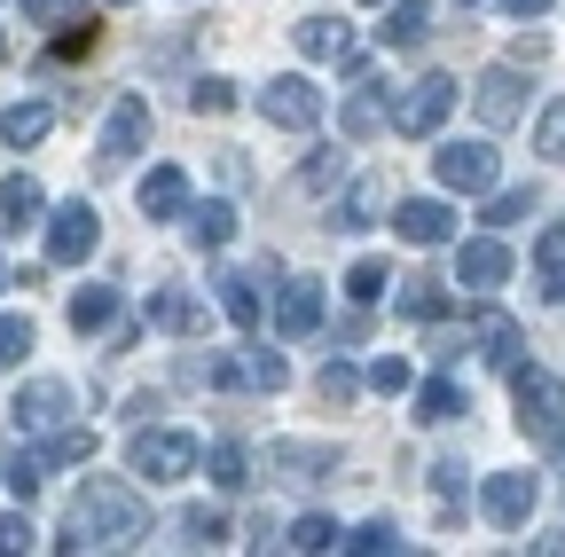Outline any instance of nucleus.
Segmentation results:
<instances>
[{
  "mask_svg": "<svg viewBox=\"0 0 565 557\" xmlns=\"http://www.w3.org/2000/svg\"><path fill=\"white\" fill-rule=\"evenodd\" d=\"M550 299H557V307H565V275H550Z\"/></svg>",
  "mask_w": 565,
  "mask_h": 557,
  "instance_id": "nucleus-51",
  "label": "nucleus"
},
{
  "mask_svg": "<svg viewBox=\"0 0 565 557\" xmlns=\"http://www.w3.org/2000/svg\"><path fill=\"white\" fill-rule=\"evenodd\" d=\"M291 549H307V557H322V549H338L345 534H338V518H322V511H307V518H291V534H282Z\"/></svg>",
  "mask_w": 565,
  "mask_h": 557,
  "instance_id": "nucleus-30",
  "label": "nucleus"
},
{
  "mask_svg": "<svg viewBox=\"0 0 565 557\" xmlns=\"http://www.w3.org/2000/svg\"><path fill=\"white\" fill-rule=\"evenodd\" d=\"M456 416H471V393H463L456 377L416 385V425H456Z\"/></svg>",
  "mask_w": 565,
  "mask_h": 557,
  "instance_id": "nucleus-23",
  "label": "nucleus"
},
{
  "mask_svg": "<svg viewBox=\"0 0 565 557\" xmlns=\"http://www.w3.org/2000/svg\"><path fill=\"white\" fill-rule=\"evenodd\" d=\"M95 244H103V213H95L87 196H71V204L47 213V267H79Z\"/></svg>",
  "mask_w": 565,
  "mask_h": 557,
  "instance_id": "nucleus-5",
  "label": "nucleus"
},
{
  "mask_svg": "<svg viewBox=\"0 0 565 557\" xmlns=\"http://www.w3.org/2000/svg\"><path fill=\"white\" fill-rule=\"evenodd\" d=\"M424 32H433L424 0H385V47H424Z\"/></svg>",
  "mask_w": 565,
  "mask_h": 557,
  "instance_id": "nucleus-25",
  "label": "nucleus"
},
{
  "mask_svg": "<svg viewBox=\"0 0 565 557\" xmlns=\"http://www.w3.org/2000/svg\"><path fill=\"white\" fill-rule=\"evenodd\" d=\"M95 17H79V24H55V63H79V55H95Z\"/></svg>",
  "mask_w": 565,
  "mask_h": 557,
  "instance_id": "nucleus-41",
  "label": "nucleus"
},
{
  "mask_svg": "<svg viewBox=\"0 0 565 557\" xmlns=\"http://www.w3.org/2000/svg\"><path fill=\"white\" fill-rule=\"evenodd\" d=\"M24 17L55 32V24H79V17H87V0H24Z\"/></svg>",
  "mask_w": 565,
  "mask_h": 557,
  "instance_id": "nucleus-45",
  "label": "nucleus"
},
{
  "mask_svg": "<svg viewBox=\"0 0 565 557\" xmlns=\"http://www.w3.org/2000/svg\"><path fill=\"white\" fill-rule=\"evenodd\" d=\"M32 354V314H0V369H24Z\"/></svg>",
  "mask_w": 565,
  "mask_h": 557,
  "instance_id": "nucleus-39",
  "label": "nucleus"
},
{
  "mask_svg": "<svg viewBox=\"0 0 565 557\" xmlns=\"http://www.w3.org/2000/svg\"><path fill=\"white\" fill-rule=\"evenodd\" d=\"M150 322L173 330V338H196V330H204V307H196L189 291H150Z\"/></svg>",
  "mask_w": 565,
  "mask_h": 557,
  "instance_id": "nucleus-26",
  "label": "nucleus"
},
{
  "mask_svg": "<svg viewBox=\"0 0 565 557\" xmlns=\"http://www.w3.org/2000/svg\"><path fill=\"white\" fill-rule=\"evenodd\" d=\"M291 40H299V55H307V63H338V72H362V47H353L345 17H307Z\"/></svg>",
  "mask_w": 565,
  "mask_h": 557,
  "instance_id": "nucleus-13",
  "label": "nucleus"
},
{
  "mask_svg": "<svg viewBox=\"0 0 565 557\" xmlns=\"http://www.w3.org/2000/svg\"><path fill=\"white\" fill-rule=\"evenodd\" d=\"M17 549H32V518L24 511H0V557H17Z\"/></svg>",
  "mask_w": 565,
  "mask_h": 557,
  "instance_id": "nucleus-48",
  "label": "nucleus"
},
{
  "mask_svg": "<svg viewBox=\"0 0 565 557\" xmlns=\"http://www.w3.org/2000/svg\"><path fill=\"white\" fill-rule=\"evenodd\" d=\"M204 456H196V440L189 432H173V425H141L134 440H126V471L134 479H150V486H166V479H189Z\"/></svg>",
  "mask_w": 565,
  "mask_h": 557,
  "instance_id": "nucleus-3",
  "label": "nucleus"
},
{
  "mask_svg": "<svg viewBox=\"0 0 565 557\" xmlns=\"http://www.w3.org/2000/svg\"><path fill=\"white\" fill-rule=\"evenodd\" d=\"M503 9H511L519 24H534V17H550V9H557V0H503Z\"/></svg>",
  "mask_w": 565,
  "mask_h": 557,
  "instance_id": "nucleus-50",
  "label": "nucleus"
},
{
  "mask_svg": "<svg viewBox=\"0 0 565 557\" xmlns=\"http://www.w3.org/2000/svg\"><path fill=\"white\" fill-rule=\"evenodd\" d=\"M494 158L487 142H440L433 150V173H440V189H463V196H494Z\"/></svg>",
  "mask_w": 565,
  "mask_h": 557,
  "instance_id": "nucleus-8",
  "label": "nucleus"
},
{
  "mask_svg": "<svg viewBox=\"0 0 565 557\" xmlns=\"http://www.w3.org/2000/svg\"><path fill=\"white\" fill-rule=\"evenodd\" d=\"M338 549H353V557H393V549H401V526H393V518H370V526H353Z\"/></svg>",
  "mask_w": 565,
  "mask_h": 557,
  "instance_id": "nucleus-32",
  "label": "nucleus"
},
{
  "mask_svg": "<svg viewBox=\"0 0 565 557\" xmlns=\"http://www.w3.org/2000/svg\"><path fill=\"white\" fill-rule=\"evenodd\" d=\"M471 345H479V354H487V369H526V330L511 322V314H494V307H479L471 314Z\"/></svg>",
  "mask_w": 565,
  "mask_h": 557,
  "instance_id": "nucleus-11",
  "label": "nucleus"
},
{
  "mask_svg": "<svg viewBox=\"0 0 565 557\" xmlns=\"http://www.w3.org/2000/svg\"><path fill=\"white\" fill-rule=\"evenodd\" d=\"M534 150H542L550 165H565V95L542 103V118H534Z\"/></svg>",
  "mask_w": 565,
  "mask_h": 557,
  "instance_id": "nucleus-36",
  "label": "nucleus"
},
{
  "mask_svg": "<svg viewBox=\"0 0 565 557\" xmlns=\"http://www.w3.org/2000/svg\"><path fill=\"white\" fill-rule=\"evenodd\" d=\"M63 322L79 330V338H103V330L118 322V291H110V283H79V291L63 299Z\"/></svg>",
  "mask_w": 565,
  "mask_h": 557,
  "instance_id": "nucleus-18",
  "label": "nucleus"
},
{
  "mask_svg": "<svg viewBox=\"0 0 565 557\" xmlns=\"http://www.w3.org/2000/svg\"><path fill=\"white\" fill-rule=\"evenodd\" d=\"M345 299H353V307H377V299H385V259H353Z\"/></svg>",
  "mask_w": 565,
  "mask_h": 557,
  "instance_id": "nucleus-38",
  "label": "nucleus"
},
{
  "mask_svg": "<svg viewBox=\"0 0 565 557\" xmlns=\"http://www.w3.org/2000/svg\"><path fill=\"white\" fill-rule=\"evenodd\" d=\"M47 133H55V103H40V95L0 110V142H9V150H32V142H47Z\"/></svg>",
  "mask_w": 565,
  "mask_h": 557,
  "instance_id": "nucleus-19",
  "label": "nucleus"
},
{
  "mask_svg": "<svg viewBox=\"0 0 565 557\" xmlns=\"http://www.w3.org/2000/svg\"><path fill=\"white\" fill-rule=\"evenodd\" d=\"M9 416H17V432H55V425H71V385L63 377H24Z\"/></svg>",
  "mask_w": 565,
  "mask_h": 557,
  "instance_id": "nucleus-9",
  "label": "nucleus"
},
{
  "mask_svg": "<svg viewBox=\"0 0 565 557\" xmlns=\"http://www.w3.org/2000/svg\"><path fill=\"white\" fill-rule=\"evenodd\" d=\"M204 471H212V486H221V495L252 486V463H244V448H236V440H212V448H204Z\"/></svg>",
  "mask_w": 565,
  "mask_h": 557,
  "instance_id": "nucleus-28",
  "label": "nucleus"
},
{
  "mask_svg": "<svg viewBox=\"0 0 565 557\" xmlns=\"http://www.w3.org/2000/svg\"><path fill=\"white\" fill-rule=\"evenodd\" d=\"M141 150H150V103L118 95L110 118H103V165H126V158H141Z\"/></svg>",
  "mask_w": 565,
  "mask_h": 557,
  "instance_id": "nucleus-12",
  "label": "nucleus"
},
{
  "mask_svg": "<svg viewBox=\"0 0 565 557\" xmlns=\"http://www.w3.org/2000/svg\"><path fill=\"white\" fill-rule=\"evenodd\" d=\"M322 330V283L315 275H291L275 291V338H315Z\"/></svg>",
  "mask_w": 565,
  "mask_h": 557,
  "instance_id": "nucleus-14",
  "label": "nucleus"
},
{
  "mask_svg": "<svg viewBox=\"0 0 565 557\" xmlns=\"http://www.w3.org/2000/svg\"><path fill=\"white\" fill-rule=\"evenodd\" d=\"M40 479H47V456H40V448H24V456L9 463V486H17V503H32V495H40Z\"/></svg>",
  "mask_w": 565,
  "mask_h": 557,
  "instance_id": "nucleus-43",
  "label": "nucleus"
},
{
  "mask_svg": "<svg viewBox=\"0 0 565 557\" xmlns=\"http://www.w3.org/2000/svg\"><path fill=\"white\" fill-rule=\"evenodd\" d=\"M377 103H385L377 87H353V95H345V110H338V126H345V133H377V126H385V110H377Z\"/></svg>",
  "mask_w": 565,
  "mask_h": 557,
  "instance_id": "nucleus-34",
  "label": "nucleus"
},
{
  "mask_svg": "<svg viewBox=\"0 0 565 557\" xmlns=\"http://www.w3.org/2000/svg\"><path fill=\"white\" fill-rule=\"evenodd\" d=\"M189 110H204V118L236 110V79H221V72H212V79H196V87H189Z\"/></svg>",
  "mask_w": 565,
  "mask_h": 557,
  "instance_id": "nucleus-40",
  "label": "nucleus"
},
{
  "mask_svg": "<svg viewBox=\"0 0 565 557\" xmlns=\"http://www.w3.org/2000/svg\"><path fill=\"white\" fill-rule=\"evenodd\" d=\"M181 534H189L196 549H221V542H228V518L212 511V503H189V511H181Z\"/></svg>",
  "mask_w": 565,
  "mask_h": 557,
  "instance_id": "nucleus-35",
  "label": "nucleus"
},
{
  "mask_svg": "<svg viewBox=\"0 0 565 557\" xmlns=\"http://www.w3.org/2000/svg\"><path fill=\"white\" fill-rule=\"evenodd\" d=\"M401 314H408V322H440V314H448V291H440V283H408V291H401Z\"/></svg>",
  "mask_w": 565,
  "mask_h": 557,
  "instance_id": "nucleus-42",
  "label": "nucleus"
},
{
  "mask_svg": "<svg viewBox=\"0 0 565 557\" xmlns=\"http://www.w3.org/2000/svg\"><path fill=\"white\" fill-rule=\"evenodd\" d=\"M189 244H196V251H221V244H236V204H228V196H204V204H189Z\"/></svg>",
  "mask_w": 565,
  "mask_h": 557,
  "instance_id": "nucleus-21",
  "label": "nucleus"
},
{
  "mask_svg": "<svg viewBox=\"0 0 565 557\" xmlns=\"http://www.w3.org/2000/svg\"><path fill=\"white\" fill-rule=\"evenodd\" d=\"M141 526H150V511H141V495L126 479H87L79 503L63 511V542L55 549H110V542H134Z\"/></svg>",
  "mask_w": 565,
  "mask_h": 557,
  "instance_id": "nucleus-1",
  "label": "nucleus"
},
{
  "mask_svg": "<svg viewBox=\"0 0 565 557\" xmlns=\"http://www.w3.org/2000/svg\"><path fill=\"white\" fill-rule=\"evenodd\" d=\"M471 110H479L487 126H519V118H526V79H519V63H494V72H479Z\"/></svg>",
  "mask_w": 565,
  "mask_h": 557,
  "instance_id": "nucleus-10",
  "label": "nucleus"
},
{
  "mask_svg": "<svg viewBox=\"0 0 565 557\" xmlns=\"http://www.w3.org/2000/svg\"><path fill=\"white\" fill-rule=\"evenodd\" d=\"M110 9H126V0H110Z\"/></svg>",
  "mask_w": 565,
  "mask_h": 557,
  "instance_id": "nucleus-54",
  "label": "nucleus"
},
{
  "mask_svg": "<svg viewBox=\"0 0 565 557\" xmlns=\"http://www.w3.org/2000/svg\"><path fill=\"white\" fill-rule=\"evenodd\" d=\"M511 400H519V425L550 448V456H565V377H550V369H511Z\"/></svg>",
  "mask_w": 565,
  "mask_h": 557,
  "instance_id": "nucleus-2",
  "label": "nucleus"
},
{
  "mask_svg": "<svg viewBox=\"0 0 565 557\" xmlns=\"http://www.w3.org/2000/svg\"><path fill=\"white\" fill-rule=\"evenodd\" d=\"M503 275H511V244H503V236H471V244L456 251V283H463V291H494Z\"/></svg>",
  "mask_w": 565,
  "mask_h": 557,
  "instance_id": "nucleus-17",
  "label": "nucleus"
},
{
  "mask_svg": "<svg viewBox=\"0 0 565 557\" xmlns=\"http://www.w3.org/2000/svg\"><path fill=\"white\" fill-rule=\"evenodd\" d=\"M0 55H9V40H0Z\"/></svg>",
  "mask_w": 565,
  "mask_h": 557,
  "instance_id": "nucleus-53",
  "label": "nucleus"
},
{
  "mask_svg": "<svg viewBox=\"0 0 565 557\" xmlns=\"http://www.w3.org/2000/svg\"><path fill=\"white\" fill-rule=\"evenodd\" d=\"M338 181H345V158H338V150H307V165H299V189H307V196H330Z\"/></svg>",
  "mask_w": 565,
  "mask_h": 557,
  "instance_id": "nucleus-33",
  "label": "nucleus"
},
{
  "mask_svg": "<svg viewBox=\"0 0 565 557\" xmlns=\"http://www.w3.org/2000/svg\"><path fill=\"white\" fill-rule=\"evenodd\" d=\"M433 495H440V503L463 495V463H433Z\"/></svg>",
  "mask_w": 565,
  "mask_h": 557,
  "instance_id": "nucleus-49",
  "label": "nucleus"
},
{
  "mask_svg": "<svg viewBox=\"0 0 565 557\" xmlns=\"http://www.w3.org/2000/svg\"><path fill=\"white\" fill-rule=\"evenodd\" d=\"M377 9H385V0H377Z\"/></svg>",
  "mask_w": 565,
  "mask_h": 557,
  "instance_id": "nucleus-55",
  "label": "nucleus"
},
{
  "mask_svg": "<svg viewBox=\"0 0 565 557\" xmlns=\"http://www.w3.org/2000/svg\"><path fill=\"white\" fill-rule=\"evenodd\" d=\"M212 291H221V314H228L236 330H259V322H267V307H259V275H221Z\"/></svg>",
  "mask_w": 565,
  "mask_h": 557,
  "instance_id": "nucleus-24",
  "label": "nucleus"
},
{
  "mask_svg": "<svg viewBox=\"0 0 565 557\" xmlns=\"http://www.w3.org/2000/svg\"><path fill=\"white\" fill-rule=\"evenodd\" d=\"M259 118L282 126V133H315V126H322V95H315V79H299V72L267 79V87H259Z\"/></svg>",
  "mask_w": 565,
  "mask_h": 557,
  "instance_id": "nucleus-6",
  "label": "nucleus"
},
{
  "mask_svg": "<svg viewBox=\"0 0 565 557\" xmlns=\"http://www.w3.org/2000/svg\"><path fill=\"white\" fill-rule=\"evenodd\" d=\"M40 456H47V463H87V456H95V432L55 425V432H40Z\"/></svg>",
  "mask_w": 565,
  "mask_h": 557,
  "instance_id": "nucleus-31",
  "label": "nucleus"
},
{
  "mask_svg": "<svg viewBox=\"0 0 565 557\" xmlns=\"http://www.w3.org/2000/svg\"><path fill=\"white\" fill-rule=\"evenodd\" d=\"M448 110H456V79H448V72H424V79L393 103V126L408 133V142H433V133L448 126Z\"/></svg>",
  "mask_w": 565,
  "mask_h": 557,
  "instance_id": "nucleus-4",
  "label": "nucleus"
},
{
  "mask_svg": "<svg viewBox=\"0 0 565 557\" xmlns=\"http://www.w3.org/2000/svg\"><path fill=\"white\" fill-rule=\"evenodd\" d=\"M393 228H401V244H416V251H433V244H448L456 236V213L440 196H401V213H393Z\"/></svg>",
  "mask_w": 565,
  "mask_h": 557,
  "instance_id": "nucleus-15",
  "label": "nucleus"
},
{
  "mask_svg": "<svg viewBox=\"0 0 565 557\" xmlns=\"http://www.w3.org/2000/svg\"><path fill=\"white\" fill-rule=\"evenodd\" d=\"M456 9H479V0H456Z\"/></svg>",
  "mask_w": 565,
  "mask_h": 557,
  "instance_id": "nucleus-52",
  "label": "nucleus"
},
{
  "mask_svg": "<svg viewBox=\"0 0 565 557\" xmlns=\"http://www.w3.org/2000/svg\"><path fill=\"white\" fill-rule=\"evenodd\" d=\"M275 479H330L338 471V448H322V440H275Z\"/></svg>",
  "mask_w": 565,
  "mask_h": 557,
  "instance_id": "nucleus-20",
  "label": "nucleus"
},
{
  "mask_svg": "<svg viewBox=\"0 0 565 557\" xmlns=\"http://www.w3.org/2000/svg\"><path fill=\"white\" fill-rule=\"evenodd\" d=\"M534 267L542 275H565V228H542L534 236Z\"/></svg>",
  "mask_w": 565,
  "mask_h": 557,
  "instance_id": "nucleus-47",
  "label": "nucleus"
},
{
  "mask_svg": "<svg viewBox=\"0 0 565 557\" xmlns=\"http://www.w3.org/2000/svg\"><path fill=\"white\" fill-rule=\"evenodd\" d=\"M377 204H385L377 181H345L338 204H330V221H338V228H370V221H377Z\"/></svg>",
  "mask_w": 565,
  "mask_h": 557,
  "instance_id": "nucleus-27",
  "label": "nucleus"
},
{
  "mask_svg": "<svg viewBox=\"0 0 565 557\" xmlns=\"http://www.w3.org/2000/svg\"><path fill=\"white\" fill-rule=\"evenodd\" d=\"M244 385L252 393H282V385H291V362L267 354V345H244Z\"/></svg>",
  "mask_w": 565,
  "mask_h": 557,
  "instance_id": "nucleus-29",
  "label": "nucleus"
},
{
  "mask_svg": "<svg viewBox=\"0 0 565 557\" xmlns=\"http://www.w3.org/2000/svg\"><path fill=\"white\" fill-rule=\"evenodd\" d=\"M534 213V189H494L487 196V228H519Z\"/></svg>",
  "mask_w": 565,
  "mask_h": 557,
  "instance_id": "nucleus-37",
  "label": "nucleus"
},
{
  "mask_svg": "<svg viewBox=\"0 0 565 557\" xmlns=\"http://www.w3.org/2000/svg\"><path fill=\"white\" fill-rule=\"evenodd\" d=\"M134 204H141V221H189V173L181 165H150L141 189H134Z\"/></svg>",
  "mask_w": 565,
  "mask_h": 557,
  "instance_id": "nucleus-16",
  "label": "nucleus"
},
{
  "mask_svg": "<svg viewBox=\"0 0 565 557\" xmlns=\"http://www.w3.org/2000/svg\"><path fill=\"white\" fill-rule=\"evenodd\" d=\"M408 385H416V369H408L401 354H377V362H370V393H408Z\"/></svg>",
  "mask_w": 565,
  "mask_h": 557,
  "instance_id": "nucleus-44",
  "label": "nucleus"
},
{
  "mask_svg": "<svg viewBox=\"0 0 565 557\" xmlns=\"http://www.w3.org/2000/svg\"><path fill=\"white\" fill-rule=\"evenodd\" d=\"M40 221H47L40 181L32 173H9V181H0V228H40Z\"/></svg>",
  "mask_w": 565,
  "mask_h": 557,
  "instance_id": "nucleus-22",
  "label": "nucleus"
},
{
  "mask_svg": "<svg viewBox=\"0 0 565 557\" xmlns=\"http://www.w3.org/2000/svg\"><path fill=\"white\" fill-rule=\"evenodd\" d=\"M534 503H542V479H534V471H494V479L479 486L487 526H503V534H519V526L534 518Z\"/></svg>",
  "mask_w": 565,
  "mask_h": 557,
  "instance_id": "nucleus-7",
  "label": "nucleus"
},
{
  "mask_svg": "<svg viewBox=\"0 0 565 557\" xmlns=\"http://www.w3.org/2000/svg\"><path fill=\"white\" fill-rule=\"evenodd\" d=\"M362 385H370V369H345V362H330V369H322V400H338V408L362 393Z\"/></svg>",
  "mask_w": 565,
  "mask_h": 557,
  "instance_id": "nucleus-46",
  "label": "nucleus"
}]
</instances>
